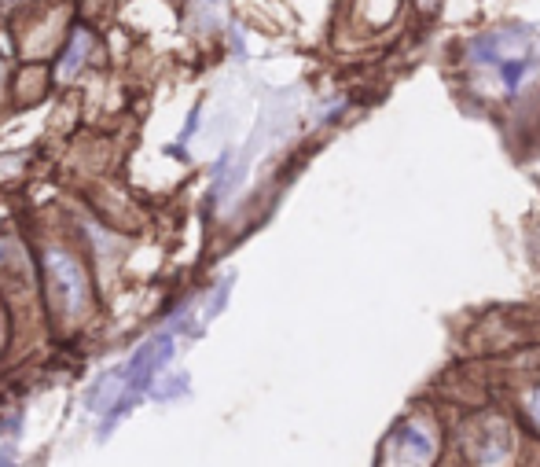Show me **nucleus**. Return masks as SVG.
<instances>
[{
  "instance_id": "obj_3",
  "label": "nucleus",
  "mask_w": 540,
  "mask_h": 467,
  "mask_svg": "<svg viewBox=\"0 0 540 467\" xmlns=\"http://www.w3.org/2000/svg\"><path fill=\"white\" fill-rule=\"evenodd\" d=\"M390 449H401V456H408V460H430L434 456V434L423 423H401Z\"/></svg>"
},
{
  "instance_id": "obj_1",
  "label": "nucleus",
  "mask_w": 540,
  "mask_h": 467,
  "mask_svg": "<svg viewBox=\"0 0 540 467\" xmlns=\"http://www.w3.org/2000/svg\"><path fill=\"white\" fill-rule=\"evenodd\" d=\"M45 265H48L52 291H56V298L67 306V313H74V317L85 313V309L92 306V284H89V276H85L78 258L67 251H48Z\"/></svg>"
},
{
  "instance_id": "obj_4",
  "label": "nucleus",
  "mask_w": 540,
  "mask_h": 467,
  "mask_svg": "<svg viewBox=\"0 0 540 467\" xmlns=\"http://www.w3.org/2000/svg\"><path fill=\"white\" fill-rule=\"evenodd\" d=\"M89 48H92V41H89L85 30H78V34L70 37L67 52H63V59H59V78H74L78 67L85 63V56H89Z\"/></svg>"
},
{
  "instance_id": "obj_7",
  "label": "nucleus",
  "mask_w": 540,
  "mask_h": 467,
  "mask_svg": "<svg viewBox=\"0 0 540 467\" xmlns=\"http://www.w3.org/2000/svg\"><path fill=\"white\" fill-rule=\"evenodd\" d=\"M0 339H4V328H0Z\"/></svg>"
},
{
  "instance_id": "obj_5",
  "label": "nucleus",
  "mask_w": 540,
  "mask_h": 467,
  "mask_svg": "<svg viewBox=\"0 0 540 467\" xmlns=\"http://www.w3.org/2000/svg\"><path fill=\"white\" fill-rule=\"evenodd\" d=\"M529 416H533V423L540 427V390H533V394H529Z\"/></svg>"
},
{
  "instance_id": "obj_6",
  "label": "nucleus",
  "mask_w": 540,
  "mask_h": 467,
  "mask_svg": "<svg viewBox=\"0 0 540 467\" xmlns=\"http://www.w3.org/2000/svg\"><path fill=\"white\" fill-rule=\"evenodd\" d=\"M0 78H4V63H0Z\"/></svg>"
},
{
  "instance_id": "obj_2",
  "label": "nucleus",
  "mask_w": 540,
  "mask_h": 467,
  "mask_svg": "<svg viewBox=\"0 0 540 467\" xmlns=\"http://www.w3.org/2000/svg\"><path fill=\"white\" fill-rule=\"evenodd\" d=\"M529 52V41H522L518 34H489L482 41H474L471 56L478 63H489V67H500L504 59H515V56H526Z\"/></svg>"
}]
</instances>
